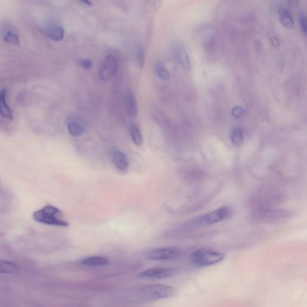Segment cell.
Here are the masks:
<instances>
[{"label": "cell", "mask_w": 307, "mask_h": 307, "mask_svg": "<svg viewBox=\"0 0 307 307\" xmlns=\"http://www.w3.org/2000/svg\"><path fill=\"white\" fill-rule=\"evenodd\" d=\"M125 105L129 116L132 119L136 118L138 113L137 104L133 94L129 91L125 94Z\"/></svg>", "instance_id": "cell-9"}, {"label": "cell", "mask_w": 307, "mask_h": 307, "mask_svg": "<svg viewBox=\"0 0 307 307\" xmlns=\"http://www.w3.org/2000/svg\"><path fill=\"white\" fill-rule=\"evenodd\" d=\"M280 21L287 29H291L294 26L293 17L288 9L282 7L278 9Z\"/></svg>", "instance_id": "cell-13"}, {"label": "cell", "mask_w": 307, "mask_h": 307, "mask_svg": "<svg viewBox=\"0 0 307 307\" xmlns=\"http://www.w3.org/2000/svg\"><path fill=\"white\" fill-rule=\"evenodd\" d=\"M232 214L233 211L231 207L224 206L207 214L194 218L190 222V227L194 228L210 227L228 220Z\"/></svg>", "instance_id": "cell-2"}, {"label": "cell", "mask_w": 307, "mask_h": 307, "mask_svg": "<svg viewBox=\"0 0 307 307\" xmlns=\"http://www.w3.org/2000/svg\"><path fill=\"white\" fill-rule=\"evenodd\" d=\"M67 129L71 136L73 137L80 136L85 132V129L83 127L78 123L74 122V121L69 122L67 124Z\"/></svg>", "instance_id": "cell-16"}, {"label": "cell", "mask_w": 307, "mask_h": 307, "mask_svg": "<svg viewBox=\"0 0 307 307\" xmlns=\"http://www.w3.org/2000/svg\"><path fill=\"white\" fill-rule=\"evenodd\" d=\"M8 90L3 89L0 91V114L6 119L12 120L13 116L11 108L6 102V96Z\"/></svg>", "instance_id": "cell-10"}, {"label": "cell", "mask_w": 307, "mask_h": 307, "mask_svg": "<svg viewBox=\"0 0 307 307\" xmlns=\"http://www.w3.org/2000/svg\"><path fill=\"white\" fill-rule=\"evenodd\" d=\"M62 212L59 208L52 205H46L40 210L34 212L33 220L39 224L67 227L69 224L62 219Z\"/></svg>", "instance_id": "cell-3"}, {"label": "cell", "mask_w": 307, "mask_h": 307, "mask_svg": "<svg viewBox=\"0 0 307 307\" xmlns=\"http://www.w3.org/2000/svg\"><path fill=\"white\" fill-rule=\"evenodd\" d=\"M176 273L177 271L173 268L155 267L144 270L140 273L139 276L146 279H164L172 277Z\"/></svg>", "instance_id": "cell-7"}, {"label": "cell", "mask_w": 307, "mask_h": 307, "mask_svg": "<svg viewBox=\"0 0 307 307\" xmlns=\"http://www.w3.org/2000/svg\"><path fill=\"white\" fill-rule=\"evenodd\" d=\"M180 256V251L174 247L158 248L148 251L145 254L146 259L153 261H170Z\"/></svg>", "instance_id": "cell-5"}, {"label": "cell", "mask_w": 307, "mask_h": 307, "mask_svg": "<svg viewBox=\"0 0 307 307\" xmlns=\"http://www.w3.org/2000/svg\"><path fill=\"white\" fill-rule=\"evenodd\" d=\"M65 29L62 26H55L50 30L49 36L55 42H59L65 38Z\"/></svg>", "instance_id": "cell-15"}, {"label": "cell", "mask_w": 307, "mask_h": 307, "mask_svg": "<svg viewBox=\"0 0 307 307\" xmlns=\"http://www.w3.org/2000/svg\"><path fill=\"white\" fill-rule=\"evenodd\" d=\"M155 68H156L158 77H159L161 80L164 81H169L170 80L171 76L170 72H168L167 69L164 68V67L162 66L161 63H157Z\"/></svg>", "instance_id": "cell-20"}, {"label": "cell", "mask_w": 307, "mask_h": 307, "mask_svg": "<svg viewBox=\"0 0 307 307\" xmlns=\"http://www.w3.org/2000/svg\"><path fill=\"white\" fill-rule=\"evenodd\" d=\"M299 23L302 32L306 35L307 30V22L306 15L304 14V13H301V14L299 15Z\"/></svg>", "instance_id": "cell-22"}, {"label": "cell", "mask_w": 307, "mask_h": 307, "mask_svg": "<svg viewBox=\"0 0 307 307\" xmlns=\"http://www.w3.org/2000/svg\"><path fill=\"white\" fill-rule=\"evenodd\" d=\"M244 109L240 106H236L232 110V116L235 118H237V119L242 117L244 115Z\"/></svg>", "instance_id": "cell-23"}, {"label": "cell", "mask_w": 307, "mask_h": 307, "mask_svg": "<svg viewBox=\"0 0 307 307\" xmlns=\"http://www.w3.org/2000/svg\"><path fill=\"white\" fill-rule=\"evenodd\" d=\"M4 40L6 43L18 45L20 44L19 37L18 34L12 31H8L4 36Z\"/></svg>", "instance_id": "cell-21"}, {"label": "cell", "mask_w": 307, "mask_h": 307, "mask_svg": "<svg viewBox=\"0 0 307 307\" xmlns=\"http://www.w3.org/2000/svg\"><path fill=\"white\" fill-rule=\"evenodd\" d=\"M80 264L89 267H100L107 265L109 263V259L102 256H92L83 258L80 261Z\"/></svg>", "instance_id": "cell-11"}, {"label": "cell", "mask_w": 307, "mask_h": 307, "mask_svg": "<svg viewBox=\"0 0 307 307\" xmlns=\"http://www.w3.org/2000/svg\"><path fill=\"white\" fill-rule=\"evenodd\" d=\"M272 40V43L273 44V45H274V46L277 47L278 46V44H279L277 39L274 38Z\"/></svg>", "instance_id": "cell-26"}, {"label": "cell", "mask_w": 307, "mask_h": 307, "mask_svg": "<svg viewBox=\"0 0 307 307\" xmlns=\"http://www.w3.org/2000/svg\"><path fill=\"white\" fill-rule=\"evenodd\" d=\"M117 70L118 63L116 57L113 55H107L100 66L99 76L103 80H109L116 75Z\"/></svg>", "instance_id": "cell-6"}, {"label": "cell", "mask_w": 307, "mask_h": 307, "mask_svg": "<svg viewBox=\"0 0 307 307\" xmlns=\"http://www.w3.org/2000/svg\"><path fill=\"white\" fill-rule=\"evenodd\" d=\"M173 286L165 285H151L141 287L135 292V298L141 301L150 302L171 298L176 294Z\"/></svg>", "instance_id": "cell-1"}, {"label": "cell", "mask_w": 307, "mask_h": 307, "mask_svg": "<svg viewBox=\"0 0 307 307\" xmlns=\"http://www.w3.org/2000/svg\"><path fill=\"white\" fill-rule=\"evenodd\" d=\"M134 59L136 65L140 68H143L145 64V56L143 46H137L134 51Z\"/></svg>", "instance_id": "cell-19"}, {"label": "cell", "mask_w": 307, "mask_h": 307, "mask_svg": "<svg viewBox=\"0 0 307 307\" xmlns=\"http://www.w3.org/2000/svg\"><path fill=\"white\" fill-rule=\"evenodd\" d=\"M112 160L113 164L118 170L122 173L129 170L130 162L129 158L123 152L120 150H114L112 154Z\"/></svg>", "instance_id": "cell-8"}, {"label": "cell", "mask_w": 307, "mask_h": 307, "mask_svg": "<svg viewBox=\"0 0 307 307\" xmlns=\"http://www.w3.org/2000/svg\"><path fill=\"white\" fill-rule=\"evenodd\" d=\"M130 133L131 139L136 146H141L143 143V135L140 130L135 125H131L130 127Z\"/></svg>", "instance_id": "cell-17"}, {"label": "cell", "mask_w": 307, "mask_h": 307, "mask_svg": "<svg viewBox=\"0 0 307 307\" xmlns=\"http://www.w3.org/2000/svg\"><path fill=\"white\" fill-rule=\"evenodd\" d=\"M80 65L83 69L90 70L92 69L93 64L92 61L88 59H83L80 61Z\"/></svg>", "instance_id": "cell-24"}, {"label": "cell", "mask_w": 307, "mask_h": 307, "mask_svg": "<svg viewBox=\"0 0 307 307\" xmlns=\"http://www.w3.org/2000/svg\"><path fill=\"white\" fill-rule=\"evenodd\" d=\"M231 141L235 147H241L244 141V131L240 127H236L232 131Z\"/></svg>", "instance_id": "cell-14"}, {"label": "cell", "mask_w": 307, "mask_h": 307, "mask_svg": "<svg viewBox=\"0 0 307 307\" xmlns=\"http://www.w3.org/2000/svg\"><path fill=\"white\" fill-rule=\"evenodd\" d=\"M224 253L209 248H201L194 251L190 255V261L198 267H206L218 264L224 261Z\"/></svg>", "instance_id": "cell-4"}, {"label": "cell", "mask_w": 307, "mask_h": 307, "mask_svg": "<svg viewBox=\"0 0 307 307\" xmlns=\"http://www.w3.org/2000/svg\"><path fill=\"white\" fill-rule=\"evenodd\" d=\"M80 3L84 6H92L93 5L92 3L90 1H87V0H82V1L80 2Z\"/></svg>", "instance_id": "cell-25"}, {"label": "cell", "mask_w": 307, "mask_h": 307, "mask_svg": "<svg viewBox=\"0 0 307 307\" xmlns=\"http://www.w3.org/2000/svg\"><path fill=\"white\" fill-rule=\"evenodd\" d=\"M176 52L178 62L182 67L187 72L190 71L191 63L187 50L183 46H180L178 47Z\"/></svg>", "instance_id": "cell-12"}, {"label": "cell", "mask_w": 307, "mask_h": 307, "mask_svg": "<svg viewBox=\"0 0 307 307\" xmlns=\"http://www.w3.org/2000/svg\"><path fill=\"white\" fill-rule=\"evenodd\" d=\"M16 266L13 263L0 260V273L12 274L16 272Z\"/></svg>", "instance_id": "cell-18"}]
</instances>
